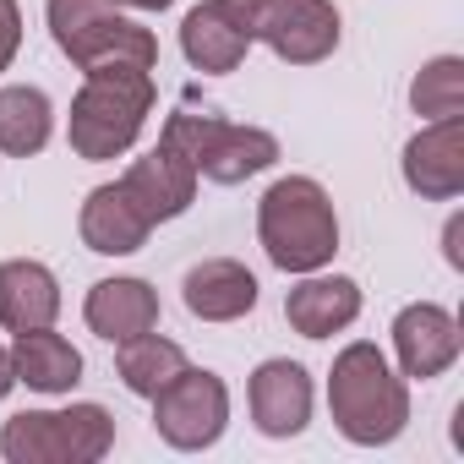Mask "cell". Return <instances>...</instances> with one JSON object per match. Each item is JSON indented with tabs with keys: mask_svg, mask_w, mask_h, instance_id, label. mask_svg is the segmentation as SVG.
Wrapping results in <instances>:
<instances>
[{
	"mask_svg": "<svg viewBox=\"0 0 464 464\" xmlns=\"http://www.w3.org/2000/svg\"><path fill=\"white\" fill-rule=\"evenodd\" d=\"M153 72L148 66H99V72H82V88L72 99V153L88 159V164H104V159H121L148 115H153Z\"/></svg>",
	"mask_w": 464,
	"mask_h": 464,
	"instance_id": "6da1fadb",
	"label": "cell"
},
{
	"mask_svg": "<svg viewBox=\"0 0 464 464\" xmlns=\"http://www.w3.org/2000/svg\"><path fill=\"white\" fill-rule=\"evenodd\" d=\"M328 410H334V426L361 442V448H382L404 431L410 420V388L404 377L388 366V355L377 344H344L334 355V372H328Z\"/></svg>",
	"mask_w": 464,
	"mask_h": 464,
	"instance_id": "7a4b0ae2",
	"label": "cell"
},
{
	"mask_svg": "<svg viewBox=\"0 0 464 464\" xmlns=\"http://www.w3.org/2000/svg\"><path fill=\"white\" fill-rule=\"evenodd\" d=\"M257 241L274 268L285 274H317L339 252V213L334 197L312 175H285L257 202Z\"/></svg>",
	"mask_w": 464,
	"mask_h": 464,
	"instance_id": "3957f363",
	"label": "cell"
},
{
	"mask_svg": "<svg viewBox=\"0 0 464 464\" xmlns=\"http://www.w3.org/2000/svg\"><path fill=\"white\" fill-rule=\"evenodd\" d=\"M164 148H175L197 180H218V186H241L263 169L279 164V137L263 126H236V121H218V115H169L164 121Z\"/></svg>",
	"mask_w": 464,
	"mask_h": 464,
	"instance_id": "277c9868",
	"label": "cell"
},
{
	"mask_svg": "<svg viewBox=\"0 0 464 464\" xmlns=\"http://www.w3.org/2000/svg\"><path fill=\"white\" fill-rule=\"evenodd\" d=\"M50 34L77 72L99 66H159V39L121 17L110 0H50Z\"/></svg>",
	"mask_w": 464,
	"mask_h": 464,
	"instance_id": "5b68a950",
	"label": "cell"
},
{
	"mask_svg": "<svg viewBox=\"0 0 464 464\" xmlns=\"http://www.w3.org/2000/svg\"><path fill=\"white\" fill-rule=\"evenodd\" d=\"M110 442H115V415L104 404L23 410L0 431V453L12 464H99Z\"/></svg>",
	"mask_w": 464,
	"mask_h": 464,
	"instance_id": "8992f818",
	"label": "cell"
},
{
	"mask_svg": "<svg viewBox=\"0 0 464 464\" xmlns=\"http://www.w3.org/2000/svg\"><path fill=\"white\" fill-rule=\"evenodd\" d=\"M246 39H263L290 66H317L339 50L334 0H213Z\"/></svg>",
	"mask_w": 464,
	"mask_h": 464,
	"instance_id": "52a82bcc",
	"label": "cell"
},
{
	"mask_svg": "<svg viewBox=\"0 0 464 464\" xmlns=\"http://www.w3.org/2000/svg\"><path fill=\"white\" fill-rule=\"evenodd\" d=\"M153 426L180 453L213 448L224 437V426H229V388H224V377H213L202 366H180L153 393Z\"/></svg>",
	"mask_w": 464,
	"mask_h": 464,
	"instance_id": "ba28073f",
	"label": "cell"
},
{
	"mask_svg": "<svg viewBox=\"0 0 464 464\" xmlns=\"http://www.w3.org/2000/svg\"><path fill=\"white\" fill-rule=\"evenodd\" d=\"M404 186L426 202H453L464 191V115L431 121L404 142Z\"/></svg>",
	"mask_w": 464,
	"mask_h": 464,
	"instance_id": "9c48e42d",
	"label": "cell"
},
{
	"mask_svg": "<svg viewBox=\"0 0 464 464\" xmlns=\"http://www.w3.org/2000/svg\"><path fill=\"white\" fill-rule=\"evenodd\" d=\"M393 350H399V372L415 377V382H431L442 377L459 350H464V334L453 323V312L431 306V301H415L393 317Z\"/></svg>",
	"mask_w": 464,
	"mask_h": 464,
	"instance_id": "30bf717a",
	"label": "cell"
},
{
	"mask_svg": "<svg viewBox=\"0 0 464 464\" xmlns=\"http://www.w3.org/2000/svg\"><path fill=\"white\" fill-rule=\"evenodd\" d=\"M252 420L263 437H295L312 420V377L301 361H263L252 372Z\"/></svg>",
	"mask_w": 464,
	"mask_h": 464,
	"instance_id": "8fae6325",
	"label": "cell"
},
{
	"mask_svg": "<svg viewBox=\"0 0 464 464\" xmlns=\"http://www.w3.org/2000/svg\"><path fill=\"white\" fill-rule=\"evenodd\" d=\"M121 186H126V197L148 213V224H169V218H180L191 202H197V169L175 153V148H153V153H142L126 175H121Z\"/></svg>",
	"mask_w": 464,
	"mask_h": 464,
	"instance_id": "7c38bea8",
	"label": "cell"
},
{
	"mask_svg": "<svg viewBox=\"0 0 464 464\" xmlns=\"http://www.w3.org/2000/svg\"><path fill=\"white\" fill-rule=\"evenodd\" d=\"M180 301H186V312L202 317V323H236V317H246V312L257 306V279H252V268L236 263V257H208V263L186 268Z\"/></svg>",
	"mask_w": 464,
	"mask_h": 464,
	"instance_id": "4fadbf2b",
	"label": "cell"
},
{
	"mask_svg": "<svg viewBox=\"0 0 464 464\" xmlns=\"http://www.w3.org/2000/svg\"><path fill=\"white\" fill-rule=\"evenodd\" d=\"M77 229H82V246H88V252H99V257H131V252L148 241L153 224H148V213L126 197V186L115 180V186H93V191H88Z\"/></svg>",
	"mask_w": 464,
	"mask_h": 464,
	"instance_id": "5bb4252c",
	"label": "cell"
},
{
	"mask_svg": "<svg viewBox=\"0 0 464 464\" xmlns=\"http://www.w3.org/2000/svg\"><path fill=\"white\" fill-rule=\"evenodd\" d=\"M88 328L110 344H126L148 328H159V290L148 279H99L82 306Z\"/></svg>",
	"mask_w": 464,
	"mask_h": 464,
	"instance_id": "9a60e30c",
	"label": "cell"
},
{
	"mask_svg": "<svg viewBox=\"0 0 464 464\" xmlns=\"http://www.w3.org/2000/svg\"><path fill=\"white\" fill-rule=\"evenodd\" d=\"M285 317L301 339H334L361 317V285L334 274V279H306L285 295Z\"/></svg>",
	"mask_w": 464,
	"mask_h": 464,
	"instance_id": "2e32d148",
	"label": "cell"
},
{
	"mask_svg": "<svg viewBox=\"0 0 464 464\" xmlns=\"http://www.w3.org/2000/svg\"><path fill=\"white\" fill-rule=\"evenodd\" d=\"M55 317H61V285L44 263L28 257L0 263V323L12 334H28V328H50Z\"/></svg>",
	"mask_w": 464,
	"mask_h": 464,
	"instance_id": "e0dca14e",
	"label": "cell"
},
{
	"mask_svg": "<svg viewBox=\"0 0 464 464\" xmlns=\"http://www.w3.org/2000/svg\"><path fill=\"white\" fill-rule=\"evenodd\" d=\"M180 50H186V61L197 66V72H208V77H224V72H236L241 61H246V50H252V39L229 23L213 0H202V6H191L186 12V23H180Z\"/></svg>",
	"mask_w": 464,
	"mask_h": 464,
	"instance_id": "ac0fdd59",
	"label": "cell"
},
{
	"mask_svg": "<svg viewBox=\"0 0 464 464\" xmlns=\"http://www.w3.org/2000/svg\"><path fill=\"white\" fill-rule=\"evenodd\" d=\"M12 366H17V382H28V388H39V393H72V388L82 382V355L72 350V339H61V334H50V328L17 334Z\"/></svg>",
	"mask_w": 464,
	"mask_h": 464,
	"instance_id": "d6986e66",
	"label": "cell"
},
{
	"mask_svg": "<svg viewBox=\"0 0 464 464\" xmlns=\"http://www.w3.org/2000/svg\"><path fill=\"white\" fill-rule=\"evenodd\" d=\"M55 131V110L39 88H0V153H12V159H28L50 142Z\"/></svg>",
	"mask_w": 464,
	"mask_h": 464,
	"instance_id": "ffe728a7",
	"label": "cell"
},
{
	"mask_svg": "<svg viewBox=\"0 0 464 464\" xmlns=\"http://www.w3.org/2000/svg\"><path fill=\"white\" fill-rule=\"evenodd\" d=\"M186 366V350L175 344V339H159L153 328L148 334H137V339H126L121 344V355H115V372H121V382L131 388V393H142V399H153L175 372Z\"/></svg>",
	"mask_w": 464,
	"mask_h": 464,
	"instance_id": "44dd1931",
	"label": "cell"
},
{
	"mask_svg": "<svg viewBox=\"0 0 464 464\" xmlns=\"http://www.w3.org/2000/svg\"><path fill=\"white\" fill-rule=\"evenodd\" d=\"M410 104L426 121H453L464 115V61L459 55H437L420 66V77L410 82Z\"/></svg>",
	"mask_w": 464,
	"mask_h": 464,
	"instance_id": "7402d4cb",
	"label": "cell"
},
{
	"mask_svg": "<svg viewBox=\"0 0 464 464\" xmlns=\"http://www.w3.org/2000/svg\"><path fill=\"white\" fill-rule=\"evenodd\" d=\"M23 50V12H17V0H0V72H6Z\"/></svg>",
	"mask_w": 464,
	"mask_h": 464,
	"instance_id": "603a6c76",
	"label": "cell"
},
{
	"mask_svg": "<svg viewBox=\"0 0 464 464\" xmlns=\"http://www.w3.org/2000/svg\"><path fill=\"white\" fill-rule=\"evenodd\" d=\"M442 241H448V263H453V268H464V246H459V241H464V218H459V213L448 218V229H442Z\"/></svg>",
	"mask_w": 464,
	"mask_h": 464,
	"instance_id": "cb8c5ba5",
	"label": "cell"
},
{
	"mask_svg": "<svg viewBox=\"0 0 464 464\" xmlns=\"http://www.w3.org/2000/svg\"><path fill=\"white\" fill-rule=\"evenodd\" d=\"M12 388H17V366H12V350L0 344V399H6Z\"/></svg>",
	"mask_w": 464,
	"mask_h": 464,
	"instance_id": "d4e9b609",
	"label": "cell"
},
{
	"mask_svg": "<svg viewBox=\"0 0 464 464\" xmlns=\"http://www.w3.org/2000/svg\"><path fill=\"white\" fill-rule=\"evenodd\" d=\"M110 6H131V12H164L169 0H110Z\"/></svg>",
	"mask_w": 464,
	"mask_h": 464,
	"instance_id": "484cf974",
	"label": "cell"
}]
</instances>
